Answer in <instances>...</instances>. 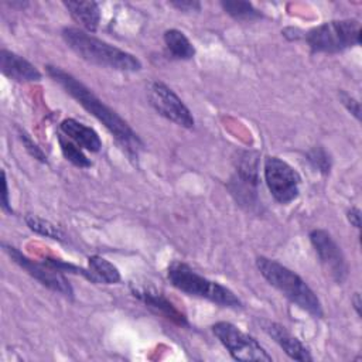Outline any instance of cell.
<instances>
[{
	"mask_svg": "<svg viewBox=\"0 0 362 362\" xmlns=\"http://www.w3.org/2000/svg\"><path fill=\"white\" fill-rule=\"evenodd\" d=\"M148 100L153 109L163 117L174 122L175 124L192 129L195 124L191 110L185 106L181 98L165 83L151 82L148 88Z\"/></svg>",
	"mask_w": 362,
	"mask_h": 362,
	"instance_id": "cell-9",
	"label": "cell"
},
{
	"mask_svg": "<svg viewBox=\"0 0 362 362\" xmlns=\"http://www.w3.org/2000/svg\"><path fill=\"white\" fill-rule=\"evenodd\" d=\"M263 329L276 341V344L291 358L300 362H310L313 356L304 344L291 335L283 325L272 321L263 322Z\"/></svg>",
	"mask_w": 362,
	"mask_h": 362,
	"instance_id": "cell-13",
	"label": "cell"
},
{
	"mask_svg": "<svg viewBox=\"0 0 362 362\" xmlns=\"http://www.w3.org/2000/svg\"><path fill=\"white\" fill-rule=\"evenodd\" d=\"M170 4L175 7L180 11H199L201 10V3L195 0H171Z\"/></svg>",
	"mask_w": 362,
	"mask_h": 362,
	"instance_id": "cell-26",
	"label": "cell"
},
{
	"mask_svg": "<svg viewBox=\"0 0 362 362\" xmlns=\"http://www.w3.org/2000/svg\"><path fill=\"white\" fill-rule=\"evenodd\" d=\"M130 290H132V294L136 298H139L147 307H150L154 311L164 315L167 320H170L174 324L181 325V327H189V322H188L187 317L161 293H158L156 290L144 288V287H140V286H134V284L130 286Z\"/></svg>",
	"mask_w": 362,
	"mask_h": 362,
	"instance_id": "cell-11",
	"label": "cell"
},
{
	"mask_svg": "<svg viewBox=\"0 0 362 362\" xmlns=\"http://www.w3.org/2000/svg\"><path fill=\"white\" fill-rule=\"evenodd\" d=\"M1 181H3V192H1V209L6 212H13L10 206V199H8V184H7V177L6 171H1Z\"/></svg>",
	"mask_w": 362,
	"mask_h": 362,
	"instance_id": "cell-27",
	"label": "cell"
},
{
	"mask_svg": "<svg viewBox=\"0 0 362 362\" xmlns=\"http://www.w3.org/2000/svg\"><path fill=\"white\" fill-rule=\"evenodd\" d=\"M58 141H59V147L64 157L69 163H72L79 168H88L92 165V161L85 156L82 148L76 143H74L71 139H68L64 134H58Z\"/></svg>",
	"mask_w": 362,
	"mask_h": 362,
	"instance_id": "cell-21",
	"label": "cell"
},
{
	"mask_svg": "<svg viewBox=\"0 0 362 362\" xmlns=\"http://www.w3.org/2000/svg\"><path fill=\"white\" fill-rule=\"evenodd\" d=\"M48 75L57 82L69 96H72L86 112H89L95 119H98L107 132L115 137L117 144L126 151L130 160L139 158L140 151L144 144L139 134L129 126V123L122 119L115 110L106 106L88 86L78 81L74 75L68 74L59 66L47 65Z\"/></svg>",
	"mask_w": 362,
	"mask_h": 362,
	"instance_id": "cell-1",
	"label": "cell"
},
{
	"mask_svg": "<svg viewBox=\"0 0 362 362\" xmlns=\"http://www.w3.org/2000/svg\"><path fill=\"white\" fill-rule=\"evenodd\" d=\"M0 71L16 82H38L42 78L41 72L30 61L4 48L0 51Z\"/></svg>",
	"mask_w": 362,
	"mask_h": 362,
	"instance_id": "cell-12",
	"label": "cell"
},
{
	"mask_svg": "<svg viewBox=\"0 0 362 362\" xmlns=\"http://www.w3.org/2000/svg\"><path fill=\"white\" fill-rule=\"evenodd\" d=\"M236 173L238 180L256 188L259 184V154L256 151L240 153L236 164Z\"/></svg>",
	"mask_w": 362,
	"mask_h": 362,
	"instance_id": "cell-17",
	"label": "cell"
},
{
	"mask_svg": "<svg viewBox=\"0 0 362 362\" xmlns=\"http://www.w3.org/2000/svg\"><path fill=\"white\" fill-rule=\"evenodd\" d=\"M339 100L346 107V110L355 116V119H358V120L361 119V105L355 98H352L346 92L341 90L339 92Z\"/></svg>",
	"mask_w": 362,
	"mask_h": 362,
	"instance_id": "cell-25",
	"label": "cell"
},
{
	"mask_svg": "<svg viewBox=\"0 0 362 362\" xmlns=\"http://www.w3.org/2000/svg\"><path fill=\"white\" fill-rule=\"evenodd\" d=\"M221 6L225 13H228L230 17L235 20H242V21H250L262 17V13L249 1H242V0H225L221 1Z\"/></svg>",
	"mask_w": 362,
	"mask_h": 362,
	"instance_id": "cell-20",
	"label": "cell"
},
{
	"mask_svg": "<svg viewBox=\"0 0 362 362\" xmlns=\"http://www.w3.org/2000/svg\"><path fill=\"white\" fill-rule=\"evenodd\" d=\"M1 246L16 264H18L23 270H25L31 277H34L42 286H45L47 288H49L69 300L74 298V288L62 272L45 264L44 262L37 263V262L28 259L17 247H14L11 245L1 243Z\"/></svg>",
	"mask_w": 362,
	"mask_h": 362,
	"instance_id": "cell-8",
	"label": "cell"
},
{
	"mask_svg": "<svg viewBox=\"0 0 362 362\" xmlns=\"http://www.w3.org/2000/svg\"><path fill=\"white\" fill-rule=\"evenodd\" d=\"M65 8L68 10L72 20L82 27L86 33H95L100 23V8L96 1H78V0H68L64 1Z\"/></svg>",
	"mask_w": 362,
	"mask_h": 362,
	"instance_id": "cell-15",
	"label": "cell"
},
{
	"mask_svg": "<svg viewBox=\"0 0 362 362\" xmlns=\"http://www.w3.org/2000/svg\"><path fill=\"white\" fill-rule=\"evenodd\" d=\"M307 160L310 164L318 170L321 174H328L331 170L329 154L322 147H314L307 153Z\"/></svg>",
	"mask_w": 362,
	"mask_h": 362,
	"instance_id": "cell-23",
	"label": "cell"
},
{
	"mask_svg": "<svg viewBox=\"0 0 362 362\" xmlns=\"http://www.w3.org/2000/svg\"><path fill=\"white\" fill-rule=\"evenodd\" d=\"M65 44L83 61L109 69L136 72L141 69V62L133 54L110 45L96 38L90 33L78 27H65L61 33Z\"/></svg>",
	"mask_w": 362,
	"mask_h": 362,
	"instance_id": "cell-2",
	"label": "cell"
},
{
	"mask_svg": "<svg viewBox=\"0 0 362 362\" xmlns=\"http://www.w3.org/2000/svg\"><path fill=\"white\" fill-rule=\"evenodd\" d=\"M59 130L64 133V136L71 139L81 148H85L92 153H98L102 148V140L99 134L92 127L75 119H64L59 124Z\"/></svg>",
	"mask_w": 362,
	"mask_h": 362,
	"instance_id": "cell-14",
	"label": "cell"
},
{
	"mask_svg": "<svg viewBox=\"0 0 362 362\" xmlns=\"http://www.w3.org/2000/svg\"><path fill=\"white\" fill-rule=\"evenodd\" d=\"M352 304H354V308H355L356 314L361 317V305H362V301H361V294H359V293H355V294H354Z\"/></svg>",
	"mask_w": 362,
	"mask_h": 362,
	"instance_id": "cell-29",
	"label": "cell"
},
{
	"mask_svg": "<svg viewBox=\"0 0 362 362\" xmlns=\"http://www.w3.org/2000/svg\"><path fill=\"white\" fill-rule=\"evenodd\" d=\"M17 132H18V137H20L23 146L25 147L27 153H28L33 158L38 160L40 163H45V164H47V156H45V153H44V151L41 150V147L31 139V136H30L24 129H20V127L17 129Z\"/></svg>",
	"mask_w": 362,
	"mask_h": 362,
	"instance_id": "cell-24",
	"label": "cell"
},
{
	"mask_svg": "<svg viewBox=\"0 0 362 362\" xmlns=\"http://www.w3.org/2000/svg\"><path fill=\"white\" fill-rule=\"evenodd\" d=\"M346 218H348V221H349V223H351L352 226H355L356 229L361 228V211H359L358 208L352 206L351 209H348Z\"/></svg>",
	"mask_w": 362,
	"mask_h": 362,
	"instance_id": "cell-28",
	"label": "cell"
},
{
	"mask_svg": "<svg viewBox=\"0 0 362 362\" xmlns=\"http://www.w3.org/2000/svg\"><path fill=\"white\" fill-rule=\"evenodd\" d=\"M263 173L266 185L279 204L287 205L298 197L301 178L288 163L279 157H267Z\"/></svg>",
	"mask_w": 362,
	"mask_h": 362,
	"instance_id": "cell-7",
	"label": "cell"
},
{
	"mask_svg": "<svg viewBox=\"0 0 362 362\" xmlns=\"http://www.w3.org/2000/svg\"><path fill=\"white\" fill-rule=\"evenodd\" d=\"M212 332L218 341L228 349L230 356L236 361H259L272 362L273 358L267 351L249 334L240 331L236 325L228 321H219L212 325Z\"/></svg>",
	"mask_w": 362,
	"mask_h": 362,
	"instance_id": "cell-6",
	"label": "cell"
},
{
	"mask_svg": "<svg viewBox=\"0 0 362 362\" xmlns=\"http://www.w3.org/2000/svg\"><path fill=\"white\" fill-rule=\"evenodd\" d=\"M44 263L62 272V273H74V274H79L82 277H85L86 280L92 281V283H98L95 276L90 273L89 269H83V267H79L76 264H72V263H66L64 260H59V259H44Z\"/></svg>",
	"mask_w": 362,
	"mask_h": 362,
	"instance_id": "cell-22",
	"label": "cell"
},
{
	"mask_svg": "<svg viewBox=\"0 0 362 362\" xmlns=\"http://www.w3.org/2000/svg\"><path fill=\"white\" fill-rule=\"evenodd\" d=\"M88 269L95 276L98 283L116 284L120 281V273L115 264L102 256L93 255L88 259Z\"/></svg>",
	"mask_w": 362,
	"mask_h": 362,
	"instance_id": "cell-18",
	"label": "cell"
},
{
	"mask_svg": "<svg viewBox=\"0 0 362 362\" xmlns=\"http://www.w3.org/2000/svg\"><path fill=\"white\" fill-rule=\"evenodd\" d=\"M167 277L177 290L188 296L205 298L228 308H242L243 305L240 298L230 288L198 274L192 267L182 262H173L168 266Z\"/></svg>",
	"mask_w": 362,
	"mask_h": 362,
	"instance_id": "cell-4",
	"label": "cell"
},
{
	"mask_svg": "<svg viewBox=\"0 0 362 362\" xmlns=\"http://www.w3.org/2000/svg\"><path fill=\"white\" fill-rule=\"evenodd\" d=\"M163 38H164V44H165L168 52L174 58H177V59L194 58L195 47L182 31H180L177 28H170L164 33Z\"/></svg>",
	"mask_w": 362,
	"mask_h": 362,
	"instance_id": "cell-16",
	"label": "cell"
},
{
	"mask_svg": "<svg viewBox=\"0 0 362 362\" xmlns=\"http://www.w3.org/2000/svg\"><path fill=\"white\" fill-rule=\"evenodd\" d=\"M24 221L33 232H35L41 236H45V238H49V239H54L58 242H64L66 239V235L57 225H54L52 222H49L47 219H42L33 214H27Z\"/></svg>",
	"mask_w": 362,
	"mask_h": 362,
	"instance_id": "cell-19",
	"label": "cell"
},
{
	"mask_svg": "<svg viewBox=\"0 0 362 362\" xmlns=\"http://www.w3.org/2000/svg\"><path fill=\"white\" fill-rule=\"evenodd\" d=\"M311 52L337 54L361 45V23L355 18L325 21L304 34Z\"/></svg>",
	"mask_w": 362,
	"mask_h": 362,
	"instance_id": "cell-5",
	"label": "cell"
},
{
	"mask_svg": "<svg viewBox=\"0 0 362 362\" xmlns=\"http://www.w3.org/2000/svg\"><path fill=\"white\" fill-rule=\"evenodd\" d=\"M256 267L270 286L277 288L293 304L307 311L313 317L321 318L324 315L322 305L314 290L293 270L283 266L277 260L259 256Z\"/></svg>",
	"mask_w": 362,
	"mask_h": 362,
	"instance_id": "cell-3",
	"label": "cell"
},
{
	"mask_svg": "<svg viewBox=\"0 0 362 362\" xmlns=\"http://www.w3.org/2000/svg\"><path fill=\"white\" fill-rule=\"evenodd\" d=\"M310 242L331 279L338 284L344 283L348 277V263L331 233L324 229H314L310 232Z\"/></svg>",
	"mask_w": 362,
	"mask_h": 362,
	"instance_id": "cell-10",
	"label": "cell"
}]
</instances>
